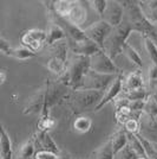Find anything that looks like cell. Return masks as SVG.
Instances as JSON below:
<instances>
[{
    "label": "cell",
    "mask_w": 157,
    "mask_h": 159,
    "mask_svg": "<svg viewBox=\"0 0 157 159\" xmlns=\"http://www.w3.org/2000/svg\"><path fill=\"white\" fill-rule=\"evenodd\" d=\"M90 69L96 73L105 75H119L121 73H123L115 64V62L102 50L90 57Z\"/></svg>",
    "instance_id": "5b68a950"
},
{
    "label": "cell",
    "mask_w": 157,
    "mask_h": 159,
    "mask_svg": "<svg viewBox=\"0 0 157 159\" xmlns=\"http://www.w3.org/2000/svg\"><path fill=\"white\" fill-rule=\"evenodd\" d=\"M60 159H70V157H67V156H62V154H60Z\"/></svg>",
    "instance_id": "e575fe53"
},
{
    "label": "cell",
    "mask_w": 157,
    "mask_h": 159,
    "mask_svg": "<svg viewBox=\"0 0 157 159\" xmlns=\"http://www.w3.org/2000/svg\"><path fill=\"white\" fill-rule=\"evenodd\" d=\"M46 66H47V69L51 73H53L54 75H57L58 77H60V76H63L65 74L67 63H64L63 61L50 57L49 61H47V63H46Z\"/></svg>",
    "instance_id": "7402d4cb"
},
{
    "label": "cell",
    "mask_w": 157,
    "mask_h": 159,
    "mask_svg": "<svg viewBox=\"0 0 157 159\" xmlns=\"http://www.w3.org/2000/svg\"><path fill=\"white\" fill-rule=\"evenodd\" d=\"M156 26H157V24H156Z\"/></svg>",
    "instance_id": "8d00e7d4"
},
{
    "label": "cell",
    "mask_w": 157,
    "mask_h": 159,
    "mask_svg": "<svg viewBox=\"0 0 157 159\" xmlns=\"http://www.w3.org/2000/svg\"><path fill=\"white\" fill-rule=\"evenodd\" d=\"M5 81H6V74L0 70V84H2Z\"/></svg>",
    "instance_id": "d6a6232c"
},
{
    "label": "cell",
    "mask_w": 157,
    "mask_h": 159,
    "mask_svg": "<svg viewBox=\"0 0 157 159\" xmlns=\"http://www.w3.org/2000/svg\"><path fill=\"white\" fill-rule=\"evenodd\" d=\"M72 1L70 0H57V1H53V8L56 11V13L58 14L59 17L62 18H66L67 14L70 12V8H71Z\"/></svg>",
    "instance_id": "484cf974"
},
{
    "label": "cell",
    "mask_w": 157,
    "mask_h": 159,
    "mask_svg": "<svg viewBox=\"0 0 157 159\" xmlns=\"http://www.w3.org/2000/svg\"><path fill=\"white\" fill-rule=\"evenodd\" d=\"M111 30L112 27L109 24H106L103 20H98L91 24L89 27L84 29L83 31L89 39L93 42L100 50L104 51V42L109 36V33L111 32Z\"/></svg>",
    "instance_id": "8992f818"
},
{
    "label": "cell",
    "mask_w": 157,
    "mask_h": 159,
    "mask_svg": "<svg viewBox=\"0 0 157 159\" xmlns=\"http://www.w3.org/2000/svg\"><path fill=\"white\" fill-rule=\"evenodd\" d=\"M84 4H85L84 1H72L70 12L65 19L69 20L71 24L76 25V26H83V24L85 23L86 18H87V11H86Z\"/></svg>",
    "instance_id": "30bf717a"
},
{
    "label": "cell",
    "mask_w": 157,
    "mask_h": 159,
    "mask_svg": "<svg viewBox=\"0 0 157 159\" xmlns=\"http://www.w3.org/2000/svg\"><path fill=\"white\" fill-rule=\"evenodd\" d=\"M143 42L145 51L148 53L149 60L151 62V66H157V47L155 45V43L151 39H149L148 37H143Z\"/></svg>",
    "instance_id": "4316f807"
},
{
    "label": "cell",
    "mask_w": 157,
    "mask_h": 159,
    "mask_svg": "<svg viewBox=\"0 0 157 159\" xmlns=\"http://www.w3.org/2000/svg\"><path fill=\"white\" fill-rule=\"evenodd\" d=\"M131 32H134V29L125 17L118 26L112 27L111 32L109 33V36L106 37L104 42V52L112 61L115 60L119 53H122V49L126 43Z\"/></svg>",
    "instance_id": "3957f363"
},
{
    "label": "cell",
    "mask_w": 157,
    "mask_h": 159,
    "mask_svg": "<svg viewBox=\"0 0 157 159\" xmlns=\"http://www.w3.org/2000/svg\"><path fill=\"white\" fill-rule=\"evenodd\" d=\"M102 96H103V93L98 90L77 89V90H71L66 101L69 102L72 114L79 115L91 109H95V107L98 105Z\"/></svg>",
    "instance_id": "7a4b0ae2"
},
{
    "label": "cell",
    "mask_w": 157,
    "mask_h": 159,
    "mask_svg": "<svg viewBox=\"0 0 157 159\" xmlns=\"http://www.w3.org/2000/svg\"><path fill=\"white\" fill-rule=\"evenodd\" d=\"M70 50L74 55H82V56H87V57H91L92 55H95L96 52L100 51V49L89 38L83 40V42H80L78 44H74L73 47L70 48Z\"/></svg>",
    "instance_id": "2e32d148"
},
{
    "label": "cell",
    "mask_w": 157,
    "mask_h": 159,
    "mask_svg": "<svg viewBox=\"0 0 157 159\" xmlns=\"http://www.w3.org/2000/svg\"><path fill=\"white\" fill-rule=\"evenodd\" d=\"M123 19H124V8L121 1H115V0L108 1L106 8L100 16V20L105 21L111 27H116L123 21Z\"/></svg>",
    "instance_id": "ba28073f"
},
{
    "label": "cell",
    "mask_w": 157,
    "mask_h": 159,
    "mask_svg": "<svg viewBox=\"0 0 157 159\" xmlns=\"http://www.w3.org/2000/svg\"><path fill=\"white\" fill-rule=\"evenodd\" d=\"M154 84H155V86H154V88H152V90H151V94H150V95H154L155 98H157V81L155 82V83H154ZM151 86H152V84H151ZM151 86L148 87V89H149V88H150Z\"/></svg>",
    "instance_id": "1f68e13d"
},
{
    "label": "cell",
    "mask_w": 157,
    "mask_h": 159,
    "mask_svg": "<svg viewBox=\"0 0 157 159\" xmlns=\"http://www.w3.org/2000/svg\"><path fill=\"white\" fill-rule=\"evenodd\" d=\"M92 127V120L87 116H78L73 121V129L78 133H87Z\"/></svg>",
    "instance_id": "cb8c5ba5"
},
{
    "label": "cell",
    "mask_w": 157,
    "mask_h": 159,
    "mask_svg": "<svg viewBox=\"0 0 157 159\" xmlns=\"http://www.w3.org/2000/svg\"><path fill=\"white\" fill-rule=\"evenodd\" d=\"M143 113L146 115L157 118V98H155L154 95H149L146 98L145 103H144Z\"/></svg>",
    "instance_id": "83f0119b"
},
{
    "label": "cell",
    "mask_w": 157,
    "mask_h": 159,
    "mask_svg": "<svg viewBox=\"0 0 157 159\" xmlns=\"http://www.w3.org/2000/svg\"><path fill=\"white\" fill-rule=\"evenodd\" d=\"M49 50H50V57H53V58L63 61L64 63H67L70 47H69V43L66 39L59 40L57 43L52 44L51 47H49Z\"/></svg>",
    "instance_id": "9a60e30c"
},
{
    "label": "cell",
    "mask_w": 157,
    "mask_h": 159,
    "mask_svg": "<svg viewBox=\"0 0 157 159\" xmlns=\"http://www.w3.org/2000/svg\"><path fill=\"white\" fill-rule=\"evenodd\" d=\"M0 159H13L12 143L1 124H0Z\"/></svg>",
    "instance_id": "e0dca14e"
},
{
    "label": "cell",
    "mask_w": 157,
    "mask_h": 159,
    "mask_svg": "<svg viewBox=\"0 0 157 159\" xmlns=\"http://www.w3.org/2000/svg\"><path fill=\"white\" fill-rule=\"evenodd\" d=\"M63 39H66L64 30L59 26L58 24L50 21L49 26H47V30H46V39L45 43H44V48L51 47L52 44Z\"/></svg>",
    "instance_id": "5bb4252c"
},
{
    "label": "cell",
    "mask_w": 157,
    "mask_h": 159,
    "mask_svg": "<svg viewBox=\"0 0 157 159\" xmlns=\"http://www.w3.org/2000/svg\"><path fill=\"white\" fill-rule=\"evenodd\" d=\"M145 88L143 79V73L141 69L130 73L126 77H123V92H131Z\"/></svg>",
    "instance_id": "4fadbf2b"
},
{
    "label": "cell",
    "mask_w": 157,
    "mask_h": 159,
    "mask_svg": "<svg viewBox=\"0 0 157 159\" xmlns=\"http://www.w3.org/2000/svg\"><path fill=\"white\" fill-rule=\"evenodd\" d=\"M10 56L13 57V58H15V60L26 61V60H30V58L34 57L36 53L32 52L31 50H28L27 48L21 45V47H18V48H12Z\"/></svg>",
    "instance_id": "d4e9b609"
},
{
    "label": "cell",
    "mask_w": 157,
    "mask_h": 159,
    "mask_svg": "<svg viewBox=\"0 0 157 159\" xmlns=\"http://www.w3.org/2000/svg\"><path fill=\"white\" fill-rule=\"evenodd\" d=\"M110 141H111L112 151L116 156L121 150H123L125 146L128 145V138H126V133H125L124 128H121L113 133L110 137Z\"/></svg>",
    "instance_id": "d6986e66"
},
{
    "label": "cell",
    "mask_w": 157,
    "mask_h": 159,
    "mask_svg": "<svg viewBox=\"0 0 157 159\" xmlns=\"http://www.w3.org/2000/svg\"><path fill=\"white\" fill-rule=\"evenodd\" d=\"M122 90H123V73L119 74L117 77H116V80L109 86V88L103 93L102 99H100V101L98 102V105L95 107L93 112L98 113L99 111L103 109L109 102L115 101V100L119 96V94L122 93Z\"/></svg>",
    "instance_id": "9c48e42d"
},
{
    "label": "cell",
    "mask_w": 157,
    "mask_h": 159,
    "mask_svg": "<svg viewBox=\"0 0 157 159\" xmlns=\"http://www.w3.org/2000/svg\"><path fill=\"white\" fill-rule=\"evenodd\" d=\"M123 128L125 129V132L136 134L139 132V121L135 119H129L123 125Z\"/></svg>",
    "instance_id": "f546056e"
},
{
    "label": "cell",
    "mask_w": 157,
    "mask_h": 159,
    "mask_svg": "<svg viewBox=\"0 0 157 159\" xmlns=\"http://www.w3.org/2000/svg\"><path fill=\"white\" fill-rule=\"evenodd\" d=\"M70 159H92L90 157H70Z\"/></svg>",
    "instance_id": "836d02e7"
},
{
    "label": "cell",
    "mask_w": 157,
    "mask_h": 159,
    "mask_svg": "<svg viewBox=\"0 0 157 159\" xmlns=\"http://www.w3.org/2000/svg\"><path fill=\"white\" fill-rule=\"evenodd\" d=\"M122 53L124 55L128 60L130 61L132 64H135L138 69L142 70V68H143V61H142V57H141V55L137 52V50L132 47L131 44H129L128 42L125 43L123 49H122Z\"/></svg>",
    "instance_id": "ffe728a7"
},
{
    "label": "cell",
    "mask_w": 157,
    "mask_h": 159,
    "mask_svg": "<svg viewBox=\"0 0 157 159\" xmlns=\"http://www.w3.org/2000/svg\"><path fill=\"white\" fill-rule=\"evenodd\" d=\"M89 70H90V57L72 53V56L69 57L67 61L65 74L58 77L57 81L67 86L71 90H77L80 89L83 79Z\"/></svg>",
    "instance_id": "6da1fadb"
},
{
    "label": "cell",
    "mask_w": 157,
    "mask_h": 159,
    "mask_svg": "<svg viewBox=\"0 0 157 159\" xmlns=\"http://www.w3.org/2000/svg\"><path fill=\"white\" fill-rule=\"evenodd\" d=\"M37 151L34 135L30 137L26 143H24L19 147L18 152L15 154V159H33V156Z\"/></svg>",
    "instance_id": "ac0fdd59"
},
{
    "label": "cell",
    "mask_w": 157,
    "mask_h": 159,
    "mask_svg": "<svg viewBox=\"0 0 157 159\" xmlns=\"http://www.w3.org/2000/svg\"><path fill=\"white\" fill-rule=\"evenodd\" d=\"M122 74V73H121ZM118 75H105V74L96 73L93 70H89L83 79V83L80 89H86V90H98L104 93L109 88V86L116 80Z\"/></svg>",
    "instance_id": "277c9868"
},
{
    "label": "cell",
    "mask_w": 157,
    "mask_h": 159,
    "mask_svg": "<svg viewBox=\"0 0 157 159\" xmlns=\"http://www.w3.org/2000/svg\"><path fill=\"white\" fill-rule=\"evenodd\" d=\"M60 154H56L44 150H37L33 156V159H60Z\"/></svg>",
    "instance_id": "4dcf8cb0"
},
{
    "label": "cell",
    "mask_w": 157,
    "mask_h": 159,
    "mask_svg": "<svg viewBox=\"0 0 157 159\" xmlns=\"http://www.w3.org/2000/svg\"><path fill=\"white\" fill-rule=\"evenodd\" d=\"M92 159H115V153L112 151L110 139L106 140L104 144H102L97 150H95Z\"/></svg>",
    "instance_id": "44dd1931"
},
{
    "label": "cell",
    "mask_w": 157,
    "mask_h": 159,
    "mask_svg": "<svg viewBox=\"0 0 157 159\" xmlns=\"http://www.w3.org/2000/svg\"><path fill=\"white\" fill-rule=\"evenodd\" d=\"M45 93H46V83L44 86L39 88L36 93L33 94L24 106L23 114H31V113L41 112L44 102H45Z\"/></svg>",
    "instance_id": "8fae6325"
},
{
    "label": "cell",
    "mask_w": 157,
    "mask_h": 159,
    "mask_svg": "<svg viewBox=\"0 0 157 159\" xmlns=\"http://www.w3.org/2000/svg\"><path fill=\"white\" fill-rule=\"evenodd\" d=\"M150 94L148 92V88H142V89H137V90H131V92H123L121 93V96L126 99L128 101H145L146 98Z\"/></svg>",
    "instance_id": "603a6c76"
},
{
    "label": "cell",
    "mask_w": 157,
    "mask_h": 159,
    "mask_svg": "<svg viewBox=\"0 0 157 159\" xmlns=\"http://www.w3.org/2000/svg\"><path fill=\"white\" fill-rule=\"evenodd\" d=\"M46 39V31L39 29H32L24 32L20 37V42L23 47L27 48L32 52H37L41 48H44Z\"/></svg>",
    "instance_id": "52a82bcc"
},
{
    "label": "cell",
    "mask_w": 157,
    "mask_h": 159,
    "mask_svg": "<svg viewBox=\"0 0 157 159\" xmlns=\"http://www.w3.org/2000/svg\"><path fill=\"white\" fill-rule=\"evenodd\" d=\"M154 144V143H152ZM154 147H155V151H156V153H157V144H154Z\"/></svg>",
    "instance_id": "d590c367"
},
{
    "label": "cell",
    "mask_w": 157,
    "mask_h": 159,
    "mask_svg": "<svg viewBox=\"0 0 157 159\" xmlns=\"http://www.w3.org/2000/svg\"><path fill=\"white\" fill-rule=\"evenodd\" d=\"M33 135H34V140H36L37 150H44V151H49V152L56 153V154L62 153V151L59 150V147L54 143V140L51 138L49 132H39L38 131Z\"/></svg>",
    "instance_id": "7c38bea8"
},
{
    "label": "cell",
    "mask_w": 157,
    "mask_h": 159,
    "mask_svg": "<svg viewBox=\"0 0 157 159\" xmlns=\"http://www.w3.org/2000/svg\"><path fill=\"white\" fill-rule=\"evenodd\" d=\"M87 4L91 6V8H93V11H95L96 13L99 14V16H102L103 12L105 11V8H106L108 1H106V0H91V1H89Z\"/></svg>",
    "instance_id": "f1b7e54d"
}]
</instances>
